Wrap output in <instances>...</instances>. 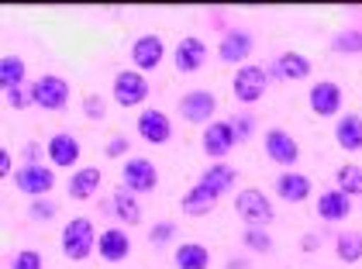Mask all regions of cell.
I'll list each match as a JSON object with an SVG mask.
<instances>
[{
    "label": "cell",
    "mask_w": 362,
    "mask_h": 269,
    "mask_svg": "<svg viewBox=\"0 0 362 269\" xmlns=\"http://www.w3.org/2000/svg\"><path fill=\"white\" fill-rule=\"evenodd\" d=\"M28 214L35 217V221H52V217H56V204H52V200H35Z\"/></svg>",
    "instance_id": "obj_34"
},
{
    "label": "cell",
    "mask_w": 362,
    "mask_h": 269,
    "mask_svg": "<svg viewBox=\"0 0 362 269\" xmlns=\"http://www.w3.org/2000/svg\"><path fill=\"white\" fill-rule=\"evenodd\" d=\"M7 104L14 110L31 108V104H35V101H31V90H25V86H11V90H7Z\"/></svg>",
    "instance_id": "obj_32"
},
{
    "label": "cell",
    "mask_w": 362,
    "mask_h": 269,
    "mask_svg": "<svg viewBox=\"0 0 362 269\" xmlns=\"http://www.w3.org/2000/svg\"><path fill=\"white\" fill-rule=\"evenodd\" d=\"M114 217H121L124 224H139L141 221V207H139V200L128 193V187L114 193Z\"/></svg>",
    "instance_id": "obj_26"
},
{
    "label": "cell",
    "mask_w": 362,
    "mask_h": 269,
    "mask_svg": "<svg viewBox=\"0 0 362 269\" xmlns=\"http://www.w3.org/2000/svg\"><path fill=\"white\" fill-rule=\"evenodd\" d=\"M204 59H207V45H204L197 35H187V38L176 45V55H173V62H176L180 73H194V69H200Z\"/></svg>",
    "instance_id": "obj_13"
},
{
    "label": "cell",
    "mask_w": 362,
    "mask_h": 269,
    "mask_svg": "<svg viewBox=\"0 0 362 269\" xmlns=\"http://www.w3.org/2000/svg\"><path fill=\"white\" fill-rule=\"evenodd\" d=\"M163 55H166V45H163L159 35H141L139 42L132 45V59H135L139 69H156L163 62Z\"/></svg>",
    "instance_id": "obj_15"
},
{
    "label": "cell",
    "mask_w": 362,
    "mask_h": 269,
    "mask_svg": "<svg viewBox=\"0 0 362 269\" xmlns=\"http://www.w3.org/2000/svg\"><path fill=\"white\" fill-rule=\"evenodd\" d=\"M310 110L317 114V118H332L341 110V90H338V83H314L310 86Z\"/></svg>",
    "instance_id": "obj_12"
},
{
    "label": "cell",
    "mask_w": 362,
    "mask_h": 269,
    "mask_svg": "<svg viewBox=\"0 0 362 269\" xmlns=\"http://www.w3.org/2000/svg\"><path fill=\"white\" fill-rule=\"evenodd\" d=\"M338 190L341 193H362V166H356V162H345L341 169H338Z\"/></svg>",
    "instance_id": "obj_29"
},
{
    "label": "cell",
    "mask_w": 362,
    "mask_h": 269,
    "mask_svg": "<svg viewBox=\"0 0 362 269\" xmlns=\"http://www.w3.org/2000/svg\"><path fill=\"white\" fill-rule=\"evenodd\" d=\"M128 152V138H111L107 142V156H124Z\"/></svg>",
    "instance_id": "obj_38"
},
{
    "label": "cell",
    "mask_w": 362,
    "mask_h": 269,
    "mask_svg": "<svg viewBox=\"0 0 362 269\" xmlns=\"http://www.w3.org/2000/svg\"><path fill=\"white\" fill-rule=\"evenodd\" d=\"M249 55H252V35L249 31H238V28L228 31L221 38V45H218V59H221V62H231V66H235V62H245Z\"/></svg>",
    "instance_id": "obj_14"
},
{
    "label": "cell",
    "mask_w": 362,
    "mask_h": 269,
    "mask_svg": "<svg viewBox=\"0 0 362 269\" xmlns=\"http://www.w3.org/2000/svg\"><path fill=\"white\" fill-rule=\"evenodd\" d=\"M11 269H42V256H38L35 248H25V252H18V256H14Z\"/></svg>",
    "instance_id": "obj_33"
},
{
    "label": "cell",
    "mask_w": 362,
    "mask_h": 269,
    "mask_svg": "<svg viewBox=\"0 0 362 269\" xmlns=\"http://www.w3.org/2000/svg\"><path fill=\"white\" fill-rule=\"evenodd\" d=\"M276 69L283 80H304V76H310V62L300 52H283L276 59Z\"/></svg>",
    "instance_id": "obj_25"
},
{
    "label": "cell",
    "mask_w": 362,
    "mask_h": 269,
    "mask_svg": "<svg viewBox=\"0 0 362 269\" xmlns=\"http://www.w3.org/2000/svg\"><path fill=\"white\" fill-rule=\"evenodd\" d=\"M214 108H218V97H214L211 90H190V93H183V101H180V114H183L187 121H194V125L211 121Z\"/></svg>",
    "instance_id": "obj_10"
},
{
    "label": "cell",
    "mask_w": 362,
    "mask_h": 269,
    "mask_svg": "<svg viewBox=\"0 0 362 269\" xmlns=\"http://www.w3.org/2000/svg\"><path fill=\"white\" fill-rule=\"evenodd\" d=\"M100 169L97 166H83V169H76L73 173V180H69V197L73 200H90L97 190H100Z\"/></svg>",
    "instance_id": "obj_19"
},
{
    "label": "cell",
    "mask_w": 362,
    "mask_h": 269,
    "mask_svg": "<svg viewBox=\"0 0 362 269\" xmlns=\"http://www.w3.org/2000/svg\"><path fill=\"white\" fill-rule=\"evenodd\" d=\"M139 134L141 142H148V145H166L169 138H173V125H169V114L166 110H141L139 114Z\"/></svg>",
    "instance_id": "obj_7"
},
{
    "label": "cell",
    "mask_w": 362,
    "mask_h": 269,
    "mask_svg": "<svg viewBox=\"0 0 362 269\" xmlns=\"http://www.w3.org/2000/svg\"><path fill=\"white\" fill-rule=\"evenodd\" d=\"M334 252H338L341 263H359L362 259V235L359 231H345V235H338Z\"/></svg>",
    "instance_id": "obj_28"
},
{
    "label": "cell",
    "mask_w": 362,
    "mask_h": 269,
    "mask_svg": "<svg viewBox=\"0 0 362 269\" xmlns=\"http://www.w3.org/2000/svg\"><path fill=\"white\" fill-rule=\"evenodd\" d=\"M114 104H121V108H139L141 101L148 97V83L141 76L139 69H124V73H117L114 76Z\"/></svg>",
    "instance_id": "obj_3"
},
{
    "label": "cell",
    "mask_w": 362,
    "mask_h": 269,
    "mask_svg": "<svg viewBox=\"0 0 362 269\" xmlns=\"http://www.w3.org/2000/svg\"><path fill=\"white\" fill-rule=\"evenodd\" d=\"M97 248H100V259L121 263V259H128V252H132V239H128V231H121V228H107V231H100Z\"/></svg>",
    "instance_id": "obj_16"
},
{
    "label": "cell",
    "mask_w": 362,
    "mask_h": 269,
    "mask_svg": "<svg viewBox=\"0 0 362 269\" xmlns=\"http://www.w3.org/2000/svg\"><path fill=\"white\" fill-rule=\"evenodd\" d=\"M235 142H238V134L231 128V121H211L207 132H204V152L211 159H224L235 149Z\"/></svg>",
    "instance_id": "obj_9"
},
{
    "label": "cell",
    "mask_w": 362,
    "mask_h": 269,
    "mask_svg": "<svg viewBox=\"0 0 362 269\" xmlns=\"http://www.w3.org/2000/svg\"><path fill=\"white\" fill-rule=\"evenodd\" d=\"M245 245H249L252 252H269V248H273V239H269V231H262V228H245Z\"/></svg>",
    "instance_id": "obj_30"
},
{
    "label": "cell",
    "mask_w": 362,
    "mask_h": 269,
    "mask_svg": "<svg viewBox=\"0 0 362 269\" xmlns=\"http://www.w3.org/2000/svg\"><path fill=\"white\" fill-rule=\"evenodd\" d=\"M173 235H176V224H173V221H163V224H156V228H152V235H148V239H152V245H166Z\"/></svg>",
    "instance_id": "obj_35"
},
{
    "label": "cell",
    "mask_w": 362,
    "mask_h": 269,
    "mask_svg": "<svg viewBox=\"0 0 362 269\" xmlns=\"http://www.w3.org/2000/svg\"><path fill=\"white\" fill-rule=\"evenodd\" d=\"M266 152L279 166H293V162L300 159V145L293 142V134H286L283 128H269L266 132Z\"/></svg>",
    "instance_id": "obj_11"
},
{
    "label": "cell",
    "mask_w": 362,
    "mask_h": 269,
    "mask_svg": "<svg viewBox=\"0 0 362 269\" xmlns=\"http://www.w3.org/2000/svg\"><path fill=\"white\" fill-rule=\"evenodd\" d=\"M14 187L28 197H45L49 190L56 187V173L49 166H38V162H25L18 173H14Z\"/></svg>",
    "instance_id": "obj_4"
},
{
    "label": "cell",
    "mask_w": 362,
    "mask_h": 269,
    "mask_svg": "<svg viewBox=\"0 0 362 269\" xmlns=\"http://www.w3.org/2000/svg\"><path fill=\"white\" fill-rule=\"evenodd\" d=\"M235 214L242 217L249 228H259V224H266V221L273 217V204H269V197H266L262 190L249 187L235 197Z\"/></svg>",
    "instance_id": "obj_2"
},
{
    "label": "cell",
    "mask_w": 362,
    "mask_h": 269,
    "mask_svg": "<svg viewBox=\"0 0 362 269\" xmlns=\"http://www.w3.org/2000/svg\"><path fill=\"white\" fill-rule=\"evenodd\" d=\"M317 214L325 217V221H341V217H349L352 214V197L341 193V190L321 193V200H317Z\"/></svg>",
    "instance_id": "obj_21"
},
{
    "label": "cell",
    "mask_w": 362,
    "mask_h": 269,
    "mask_svg": "<svg viewBox=\"0 0 362 269\" xmlns=\"http://www.w3.org/2000/svg\"><path fill=\"white\" fill-rule=\"evenodd\" d=\"M334 142H338L345 152H359L362 149V118L359 114H345V118L334 125Z\"/></svg>",
    "instance_id": "obj_22"
},
{
    "label": "cell",
    "mask_w": 362,
    "mask_h": 269,
    "mask_svg": "<svg viewBox=\"0 0 362 269\" xmlns=\"http://www.w3.org/2000/svg\"><path fill=\"white\" fill-rule=\"evenodd\" d=\"M31 101L45 110H62L69 101V83L62 76H38L31 83Z\"/></svg>",
    "instance_id": "obj_5"
},
{
    "label": "cell",
    "mask_w": 362,
    "mask_h": 269,
    "mask_svg": "<svg viewBox=\"0 0 362 269\" xmlns=\"http://www.w3.org/2000/svg\"><path fill=\"white\" fill-rule=\"evenodd\" d=\"M0 176H11V152H0Z\"/></svg>",
    "instance_id": "obj_39"
},
{
    "label": "cell",
    "mask_w": 362,
    "mask_h": 269,
    "mask_svg": "<svg viewBox=\"0 0 362 269\" xmlns=\"http://www.w3.org/2000/svg\"><path fill=\"white\" fill-rule=\"evenodd\" d=\"M93 248H97L93 224H90L86 217H73V221L62 228V256L73 259V263H83Z\"/></svg>",
    "instance_id": "obj_1"
},
{
    "label": "cell",
    "mask_w": 362,
    "mask_h": 269,
    "mask_svg": "<svg viewBox=\"0 0 362 269\" xmlns=\"http://www.w3.org/2000/svg\"><path fill=\"white\" fill-rule=\"evenodd\" d=\"M180 207H183V214H190V217H204V214H211L214 207H218V197L211 193L207 187H190L187 193H183V200H180Z\"/></svg>",
    "instance_id": "obj_18"
},
{
    "label": "cell",
    "mask_w": 362,
    "mask_h": 269,
    "mask_svg": "<svg viewBox=\"0 0 362 269\" xmlns=\"http://www.w3.org/2000/svg\"><path fill=\"white\" fill-rule=\"evenodd\" d=\"M334 49L338 52H362V35L359 31H341L334 38Z\"/></svg>",
    "instance_id": "obj_31"
},
{
    "label": "cell",
    "mask_w": 362,
    "mask_h": 269,
    "mask_svg": "<svg viewBox=\"0 0 362 269\" xmlns=\"http://www.w3.org/2000/svg\"><path fill=\"white\" fill-rule=\"evenodd\" d=\"M0 83H4V90L25 86V62L18 55H4L0 59Z\"/></svg>",
    "instance_id": "obj_27"
},
{
    "label": "cell",
    "mask_w": 362,
    "mask_h": 269,
    "mask_svg": "<svg viewBox=\"0 0 362 269\" xmlns=\"http://www.w3.org/2000/svg\"><path fill=\"white\" fill-rule=\"evenodd\" d=\"M49 159L56 162V166H73V162L80 159V142L73 138L69 132H56L49 138Z\"/></svg>",
    "instance_id": "obj_17"
},
{
    "label": "cell",
    "mask_w": 362,
    "mask_h": 269,
    "mask_svg": "<svg viewBox=\"0 0 362 269\" xmlns=\"http://www.w3.org/2000/svg\"><path fill=\"white\" fill-rule=\"evenodd\" d=\"M235 180H238L235 166H228V162H214V166H207V169H204L200 187H207L214 197H221L228 187H235Z\"/></svg>",
    "instance_id": "obj_20"
},
{
    "label": "cell",
    "mask_w": 362,
    "mask_h": 269,
    "mask_svg": "<svg viewBox=\"0 0 362 269\" xmlns=\"http://www.w3.org/2000/svg\"><path fill=\"white\" fill-rule=\"evenodd\" d=\"M121 176H124V187L132 193H148V190L159 187V173H156V166L148 159H128Z\"/></svg>",
    "instance_id": "obj_8"
},
{
    "label": "cell",
    "mask_w": 362,
    "mask_h": 269,
    "mask_svg": "<svg viewBox=\"0 0 362 269\" xmlns=\"http://www.w3.org/2000/svg\"><path fill=\"white\" fill-rule=\"evenodd\" d=\"M83 110H86V118H90V121H104V114H107V108H104V101H100V97H86Z\"/></svg>",
    "instance_id": "obj_36"
},
{
    "label": "cell",
    "mask_w": 362,
    "mask_h": 269,
    "mask_svg": "<svg viewBox=\"0 0 362 269\" xmlns=\"http://www.w3.org/2000/svg\"><path fill=\"white\" fill-rule=\"evenodd\" d=\"M276 193L283 200H290V204H300V200L310 197V180L304 173H283L276 180Z\"/></svg>",
    "instance_id": "obj_23"
},
{
    "label": "cell",
    "mask_w": 362,
    "mask_h": 269,
    "mask_svg": "<svg viewBox=\"0 0 362 269\" xmlns=\"http://www.w3.org/2000/svg\"><path fill=\"white\" fill-rule=\"evenodd\" d=\"M266 69H259V66H242L238 73H235V80H231V90H235V97L242 101V104H255L262 93H266Z\"/></svg>",
    "instance_id": "obj_6"
},
{
    "label": "cell",
    "mask_w": 362,
    "mask_h": 269,
    "mask_svg": "<svg viewBox=\"0 0 362 269\" xmlns=\"http://www.w3.org/2000/svg\"><path fill=\"white\" fill-rule=\"evenodd\" d=\"M304 248H307V252H314V248H317V239H314V235H307V239H304Z\"/></svg>",
    "instance_id": "obj_40"
},
{
    "label": "cell",
    "mask_w": 362,
    "mask_h": 269,
    "mask_svg": "<svg viewBox=\"0 0 362 269\" xmlns=\"http://www.w3.org/2000/svg\"><path fill=\"white\" fill-rule=\"evenodd\" d=\"M176 266L180 269H207L211 266V252L200 242H183L176 248Z\"/></svg>",
    "instance_id": "obj_24"
},
{
    "label": "cell",
    "mask_w": 362,
    "mask_h": 269,
    "mask_svg": "<svg viewBox=\"0 0 362 269\" xmlns=\"http://www.w3.org/2000/svg\"><path fill=\"white\" fill-rule=\"evenodd\" d=\"M231 128L238 134V142H245L252 134V118H231Z\"/></svg>",
    "instance_id": "obj_37"
}]
</instances>
